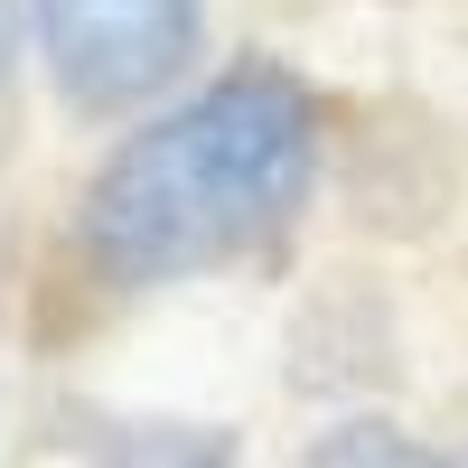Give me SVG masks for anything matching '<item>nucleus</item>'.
Segmentation results:
<instances>
[{
  "mask_svg": "<svg viewBox=\"0 0 468 468\" xmlns=\"http://www.w3.org/2000/svg\"><path fill=\"white\" fill-rule=\"evenodd\" d=\"M441 468H468V459H441Z\"/></svg>",
  "mask_w": 468,
  "mask_h": 468,
  "instance_id": "nucleus-6",
  "label": "nucleus"
},
{
  "mask_svg": "<svg viewBox=\"0 0 468 468\" xmlns=\"http://www.w3.org/2000/svg\"><path fill=\"white\" fill-rule=\"evenodd\" d=\"M319 178V103L282 66H225L187 103L94 169L75 207V244L112 291H160L187 271L244 262L282 234Z\"/></svg>",
  "mask_w": 468,
  "mask_h": 468,
  "instance_id": "nucleus-1",
  "label": "nucleus"
},
{
  "mask_svg": "<svg viewBox=\"0 0 468 468\" xmlns=\"http://www.w3.org/2000/svg\"><path fill=\"white\" fill-rule=\"evenodd\" d=\"M103 468H234V441L197 421H132L103 441Z\"/></svg>",
  "mask_w": 468,
  "mask_h": 468,
  "instance_id": "nucleus-3",
  "label": "nucleus"
},
{
  "mask_svg": "<svg viewBox=\"0 0 468 468\" xmlns=\"http://www.w3.org/2000/svg\"><path fill=\"white\" fill-rule=\"evenodd\" d=\"M300 468H441L421 441H403L394 421H337L319 450H300Z\"/></svg>",
  "mask_w": 468,
  "mask_h": 468,
  "instance_id": "nucleus-4",
  "label": "nucleus"
},
{
  "mask_svg": "<svg viewBox=\"0 0 468 468\" xmlns=\"http://www.w3.org/2000/svg\"><path fill=\"white\" fill-rule=\"evenodd\" d=\"M10 37H19V19H10V0H0V75H10Z\"/></svg>",
  "mask_w": 468,
  "mask_h": 468,
  "instance_id": "nucleus-5",
  "label": "nucleus"
},
{
  "mask_svg": "<svg viewBox=\"0 0 468 468\" xmlns=\"http://www.w3.org/2000/svg\"><path fill=\"white\" fill-rule=\"evenodd\" d=\"M37 57L75 112H141L207 48V0H28Z\"/></svg>",
  "mask_w": 468,
  "mask_h": 468,
  "instance_id": "nucleus-2",
  "label": "nucleus"
}]
</instances>
